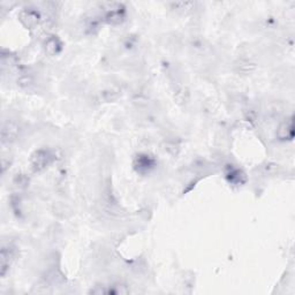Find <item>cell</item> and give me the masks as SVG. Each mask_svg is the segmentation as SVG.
<instances>
[{"label":"cell","instance_id":"obj_6","mask_svg":"<svg viewBox=\"0 0 295 295\" xmlns=\"http://www.w3.org/2000/svg\"><path fill=\"white\" fill-rule=\"evenodd\" d=\"M277 135L280 140H287L293 137V123H292V120L285 121L279 126Z\"/></svg>","mask_w":295,"mask_h":295},{"label":"cell","instance_id":"obj_4","mask_svg":"<svg viewBox=\"0 0 295 295\" xmlns=\"http://www.w3.org/2000/svg\"><path fill=\"white\" fill-rule=\"evenodd\" d=\"M19 133V128L14 123H6L4 124L1 129V142L2 143H11L17 140Z\"/></svg>","mask_w":295,"mask_h":295},{"label":"cell","instance_id":"obj_2","mask_svg":"<svg viewBox=\"0 0 295 295\" xmlns=\"http://www.w3.org/2000/svg\"><path fill=\"white\" fill-rule=\"evenodd\" d=\"M40 20H41L40 14H38V12L34 11L33 8L24 9V11H22L20 13V21L25 28L34 29L35 27H37L38 23H40Z\"/></svg>","mask_w":295,"mask_h":295},{"label":"cell","instance_id":"obj_3","mask_svg":"<svg viewBox=\"0 0 295 295\" xmlns=\"http://www.w3.org/2000/svg\"><path fill=\"white\" fill-rule=\"evenodd\" d=\"M13 259H14V249L12 247H2L1 255H0V270H1V275L4 277L6 272L8 271L11 267Z\"/></svg>","mask_w":295,"mask_h":295},{"label":"cell","instance_id":"obj_5","mask_svg":"<svg viewBox=\"0 0 295 295\" xmlns=\"http://www.w3.org/2000/svg\"><path fill=\"white\" fill-rule=\"evenodd\" d=\"M44 47H45L47 54H50V56H56V54L62 51L63 44L62 42L59 41V38H57L56 36H51L46 40Z\"/></svg>","mask_w":295,"mask_h":295},{"label":"cell","instance_id":"obj_1","mask_svg":"<svg viewBox=\"0 0 295 295\" xmlns=\"http://www.w3.org/2000/svg\"><path fill=\"white\" fill-rule=\"evenodd\" d=\"M52 162V155L47 150H37L30 158L31 168L35 172H41L45 169Z\"/></svg>","mask_w":295,"mask_h":295}]
</instances>
